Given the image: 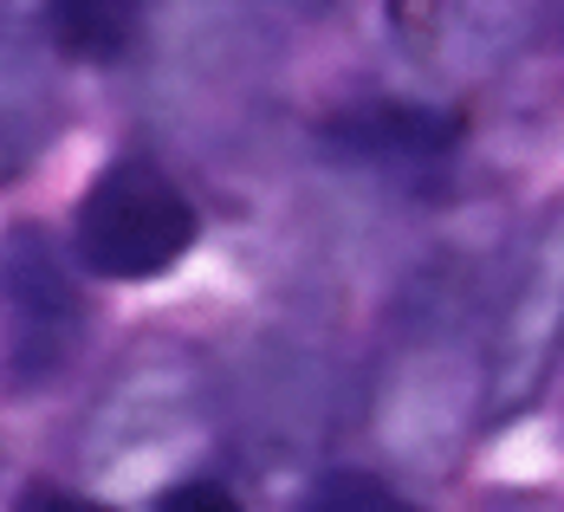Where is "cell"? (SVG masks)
I'll return each mask as SVG.
<instances>
[{
    "label": "cell",
    "mask_w": 564,
    "mask_h": 512,
    "mask_svg": "<svg viewBox=\"0 0 564 512\" xmlns=\"http://www.w3.org/2000/svg\"><path fill=\"white\" fill-rule=\"evenodd\" d=\"M188 247H195V201L143 156L105 163L72 215V253L98 280H163Z\"/></svg>",
    "instance_id": "obj_1"
},
{
    "label": "cell",
    "mask_w": 564,
    "mask_h": 512,
    "mask_svg": "<svg viewBox=\"0 0 564 512\" xmlns=\"http://www.w3.org/2000/svg\"><path fill=\"white\" fill-rule=\"evenodd\" d=\"M558 357H564V201L545 215V228L532 233L525 266H519L507 305H500L487 370H480L487 422H507L519 408H532L539 390L552 383Z\"/></svg>",
    "instance_id": "obj_2"
},
{
    "label": "cell",
    "mask_w": 564,
    "mask_h": 512,
    "mask_svg": "<svg viewBox=\"0 0 564 512\" xmlns=\"http://www.w3.org/2000/svg\"><path fill=\"white\" fill-rule=\"evenodd\" d=\"M0 305H7V363L13 390H46L85 344V298L65 273L46 228H7L0 240Z\"/></svg>",
    "instance_id": "obj_3"
},
{
    "label": "cell",
    "mask_w": 564,
    "mask_h": 512,
    "mask_svg": "<svg viewBox=\"0 0 564 512\" xmlns=\"http://www.w3.org/2000/svg\"><path fill=\"white\" fill-rule=\"evenodd\" d=\"M454 143H460V123L448 111H429V105L377 98V105H344L338 117H325V150L350 170H377L390 182L442 175Z\"/></svg>",
    "instance_id": "obj_4"
},
{
    "label": "cell",
    "mask_w": 564,
    "mask_h": 512,
    "mask_svg": "<svg viewBox=\"0 0 564 512\" xmlns=\"http://www.w3.org/2000/svg\"><path fill=\"white\" fill-rule=\"evenodd\" d=\"M58 137V72L46 40L0 13V188L20 182Z\"/></svg>",
    "instance_id": "obj_5"
},
{
    "label": "cell",
    "mask_w": 564,
    "mask_h": 512,
    "mask_svg": "<svg viewBox=\"0 0 564 512\" xmlns=\"http://www.w3.org/2000/svg\"><path fill=\"white\" fill-rule=\"evenodd\" d=\"M150 0H46V33L65 58L111 65L137 46Z\"/></svg>",
    "instance_id": "obj_6"
},
{
    "label": "cell",
    "mask_w": 564,
    "mask_h": 512,
    "mask_svg": "<svg viewBox=\"0 0 564 512\" xmlns=\"http://www.w3.org/2000/svg\"><path fill=\"white\" fill-rule=\"evenodd\" d=\"M299 512H422L402 487H390L383 473H364V467H338V473H325L312 493H305V506Z\"/></svg>",
    "instance_id": "obj_7"
},
{
    "label": "cell",
    "mask_w": 564,
    "mask_h": 512,
    "mask_svg": "<svg viewBox=\"0 0 564 512\" xmlns=\"http://www.w3.org/2000/svg\"><path fill=\"white\" fill-rule=\"evenodd\" d=\"M156 512H247V506H240V493L227 480H175L156 500Z\"/></svg>",
    "instance_id": "obj_8"
},
{
    "label": "cell",
    "mask_w": 564,
    "mask_h": 512,
    "mask_svg": "<svg viewBox=\"0 0 564 512\" xmlns=\"http://www.w3.org/2000/svg\"><path fill=\"white\" fill-rule=\"evenodd\" d=\"M13 512H105V506L85 500V493H65V487H33V493H20Z\"/></svg>",
    "instance_id": "obj_9"
},
{
    "label": "cell",
    "mask_w": 564,
    "mask_h": 512,
    "mask_svg": "<svg viewBox=\"0 0 564 512\" xmlns=\"http://www.w3.org/2000/svg\"><path fill=\"white\" fill-rule=\"evenodd\" d=\"M285 7H305V13H318V7H325V0H285Z\"/></svg>",
    "instance_id": "obj_10"
}]
</instances>
